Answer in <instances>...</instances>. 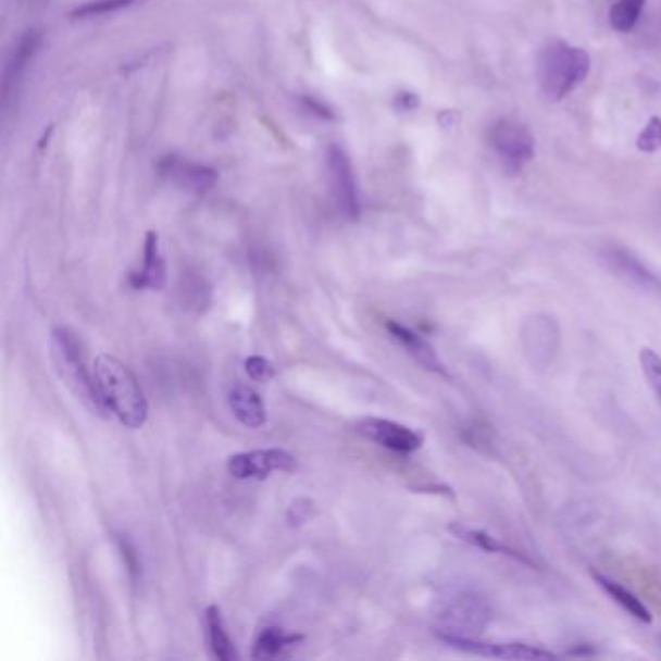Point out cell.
<instances>
[{
    "label": "cell",
    "mask_w": 661,
    "mask_h": 661,
    "mask_svg": "<svg viewBox=\"0 0 661 661\" xmlns=\"http://www.w3.org/2000/svg\"><path fill=\"white\" fill-rule=\"evenodd\" d=\"M314 512V502L311 499H297V501L291 502V507H289V512H287V520H289V524H294V526H301L304 522H309V519L313 516Z\"/></svg>",
    "instance_id": "d4e9b609"
},
{
    "label": "cell",
    "mask_w": 661,
    "mask_h": 661,
    "mask_svg": "<svg viewBox=\"0 0 661 661\" xmlns=\"http://www.w3.org/2000/svg\"><path fill=\"white\" fill-rule=\"evenodd\" d=\"M245 369H247V375L251 376L254 383H269L276 373L269 359L260 358V356H252V358L247 359Z\"/></svg>",
    "instance_id": "cb8c5ba5"
},
{
    "label": "cell",
    "mask_w": 661,
    "mask_h": 661,
    "mask_svg": "<svg viewBox=\"0 0 661 661\" xmlns=\"http://www.w3.org/2000/svg\"><path fill=\"white\" fill-rule=\"evenodd\" d=\"M640 366L648 385L661 403V358L652 348L640 349Z\"/></svg>",
    "instance_id": "7402d4cb"
},
{
    "label": "cell",
    "mask_w": 661,
    "mask_h": 661,
    "mask_svg": "<svg viewBox=\"0 0 661 661\" xmlns=\"http://www.w3.org/2000/svg\"><path fill=\"white\" fill-rule=\"evenodd\" d=\"M644 0H616L609 14V22L616 32L626 34L636 26V22L643 14Z\"/></svg>",
    "instance_id": "44dd1931"
},
{
    "label": "cell",
    "mask_w": 661,
    "mask_h": 661,
    "mask_svg": "<svg viewBox=\"0 0 661 661\" xmlns=\"http://www.w3.org/2000/svg\"><path fill=\"white\" fill-rule=\"evenodd\" d=\"M229 408L233 415L241 421L249 429H259L266 425V406L262 402L260 394L247 385H235L229 392Z\"/></svg>",
    "instance_id": "9a60e30c"
},
{
    "label": "cell",
    "mask_w": 661,
    "mask_h": 661,
    "mask_svg": "<svg viewBox=\"0 0 661 661\" xmlns=\"http://www.w3.org/2000/svg\"><path fill=\"white\" fill-rule=\"evenodd\" d=\"M41 46V34L37 29H27L24 36L20 37L18 43L10 53L7 71H4V82H2V98L9 99L10 90L14 84H18L20 78L27 71V64L36 57L37 49Z\"/></svg>",
    "instance_id": "5bb4252c"
},
{
    "label": "cell",
    "mask_w": 661,
    "mask_h": 661,
    "mask_svg": "<svg viewBox=\"0 0 661 661\" xmlns=\"http://www.w3.org/2000/svg\"><path fill=\"white\" fill-rule=\"evenodd\" d=\"M569 656H596V650L591 648L590 644H576V648L569 650Z\"/></svg>",
    "instance_id": "4316f807"
},
{
    "label": "cell",
    "mask_w": 661,
    "mask_h": 661,
    "mask_svg": "<svg viewBox=\"0 0 661 661\" xmlns=\"http://www.w3.org/2000/svg\"><path fill=\"white\" fill-rule=\"evenodd\" d=\"M161 175L179 183L180 187L195 190V192H205L214 187L217 180V173L208 165L187 161L179 155H165L158 165Z\"/></svg>",
    "instance_id": "8fae6325"
},
{
    "label": "cell",
    "mask_w": 661,
    "mask_h": 661,
    "mask_svg": "<svg viewBox=\"0 0 661 661\" xmlns=\"http://www.w3.org/2000/svg\"><path fill=\"white\" fill-rule=\"evenodd\" d=\"M303 640L301 635H287L282 628L276 626H269L260 633L257 643H254V650H252V658L257 660H272V658H279L284 656L287 650L296 648L297 644Z\"/></svg>",
    "instance_id": "d6986e66"
},
{
    "label": "cell",
    "mask_w": 661,
    "mask_h": 661,
    "mask_svg": "<svg viewBox=\"0 0 661 661\" xmlns=\"http://www.w3.org/2000/svg\"><path fill=\"white\" fill-rule=\"evenodd\" d=\"M146 0H88L80 7L72 10L71 16L74 20L98 18V16H108L115 14L121 10L130 9L136 4H142Z\"/></svg>",
    "instance_id": "ffe728a7"
},
{
    "label": "cell",
    "mask_w": 661,
    "mask_h": 661,
    "mask_svg": "<svg viewBox=\"0 0 661 661\" xmlns=\"http://www.w3.org/2000/svg\"><path fill=\"white\" fill-rule=\"evenodd\" d=\"M450 532L458 539H462L465 544L482 549L485 553L507 554V557H512V559H516L520 563L534 564L527 559L526 554L519 553L516 549L502 544L497 537H492L491 534H487L483 529H475V527L464 526V524H458L457 522V524L450 526Z\"/></svg>",
    "instance_id": "ac0fdd59"
},
{
    "label": "cell",
    "mask_w": 661,
    "mask_h": 661,
    "mask_svg": "<svg viewBox=\"0 0 661 661\" xmlns=\"http://www.w3.org/2000/svg\"><path fill=\"white\" fill-rule=\"evenodd\" d=\"M636 146L640 152L652 153L661 150V119L653 116L650 123L644 126L643 133L636 140Z\"/></svg>",
    "instance_id": "603a6c76"
},
{
    "label": "cell",
    "mask_w": 661,
    "mask_h": 661,
    "mask_svg": "<svg viewBox=\"0 0 661 661\" xmlns=\"http://www.w3.org/2000/svg\"><path fill=\"white\" fill-rule=\"evenodd\" d=\"M51 358L54 371L64 386L80 400L91 413L108 417V408L101 400L96 373L90 371L80 340L68 328H57L51 334Z\"/></svg>",
    "instance_id": "7a4b0ae2"
},
{
    "label": "cell",
    "mask_w": 661,
    "mask_h": 661,
    "mask_svg": "<svg viewBox=\"0 0 661 661\" xmlns=\"http://www.w3.org/2000/svg\"><path fill=\"white\" fill-rule=\"evenodd\" d=\"M227 470L237 479H266L272 472H296L297 458L284 448L251 450L229 458Z\"/></svg>",
    "instance_id": "5b68a950"
},
{
    "label": "cell",
    "mask_w": 661,
    "mask_h": 661,
    "mask_svg": "<svg viewBox=\"0 0 661 661\" xmlns=\"http://www.w3.org/2000/svg\"><path fill=\"white\" fill-rule=\"evenodd\" d=\"M205 635H208V644H210V650L215 660L233 661L239 658L232 638L227 635L224 616L217 606H210L205 609Z\"/></svg>",
    "instance_id": "e0dca14e"
},
{
    "label": "cell",
    "mask_w": 661,
    "mask_h": 661,
    "mask_svg": "<svg viewBox=\"0 0 661 661\" xmlns=\"http://www.w3.org/2000/svg\"><path fill=\"white\" fill-rule=\"evenodd\" d=\"M590 54L581 47L553 43L539 57V84L549 101H561L586 80L590 72Z\"/></svg>",
    "instance_id": "3957f363"
},
{
    "label": "cell",
    "mask_w": 661,
    "mask_h": 661,
    "mask_svg": "<svg viewBox=\"0 0 661 661\" xmlns=\"http://www.w3.org/2000/svg\"><path fill=\"white\" fill-rule=\"evenodd\" d=\"M326 163L330 171L332 188L334 197L340 205L341 212L349 220H358L361 214V198H359L358 179L356 171L349 161V155L344 148L332 144L326 152Z\"/></svg>",
    "instance_id": "8992f818"
},
{
    "label": "cell",
    "mask_w": 661,
    "mask_h": 661,
    "mask_svg": "<svg viewBox=\"0 0 661 661\" xmlns=\"http://www.w3.org/2000/svg\"><path fill=\"white\" fill-rule=\"evenodd\" d=\"M301 101H303L304 108L309 109V111H311V113H314V115H319L321 116V119H328V121H330V119H334V113H332L330 109L326 108L324 103H321L319 99L309 98V96H304V98H301Z\"/></svg>",
    "instance_id": "484cf974"
},
{
    "label": "cell",
    "mask_w": 661,
    "mask_h": 661,
    "mask_svg": "<svg viewBox=\"0 0 661 661\" xmlns=\"http://www.w3.org/2000/svg\"><path fill=\"white\" fill-rule=\"evenodd\" d=\"M440 621H442V626L437 631L438 636L475 638V636L482 635L485 626L489 625L491 608H489L487 599L479 596L477 591H464L448 601L447 608L442 609Z\"/></svg>",
    "instance_id": "277c9868"
},
{
    "label": "cell",
    "mask_w": 661,
    "mask_h": 661,
    "mask_svg": "<svg viewBox=\"0 0 661 661\" xmlns=\"http://www.w3.org/2000/svg\"><path fill=\"white\" fill-rule=\"evenodd\" d=\"M489 142L492 150L501 155L512 167H522L526 161L534 158L536 142L526 126L516 121L501 119L489 130Z\"/></svg>",
    "instance_id": "ba28073f"
},
{
    "label": "cell",
    "mask_w": 661,
    "mask_h": 661,
    "mask_svg": "<svg viewBox=\"0 0 661 661\" xmlns=\"http://www.w3.org/2000/svg\"><path fill=\"white\" fill-rule=\"evenodd\" d=\"M386 330L390 332L394 340L398 341L421 366H425L431 373L448 376L447 366L442 363V359L438 358L437 349L433 348L421 334L396 321L386 322Z\"/></svg>",
    "instance_id": "7c38bea8"
},
{
    "label": "cell",
    "mask_w": 661,
    "mask_h": 661,
    "mask_svg": "<svg viewBox=\"0 0 661 661\" xmlns=\"http://www.w3.org/2000/svg\"><path fill=\"white\" fill-rule=\"evenodd\" d=\"M358 431L363 437L373 440L381 447L410 454L423 447V435L417 431L406 427L396 421L381 420V417H365L358 423Z\"/></svg>",
    "instance_id": "30bf717a"
},
{
    "label": "cell",
    "mask_w": 661,
    "mask_h": 661,
    "mask_svg": "<svg viewBox=\"0 0 661 661\" xmlns=\"http://www.w3.org/2000/svg\"><path fill=\"white\" fill-rule=\"evenodd\" d=\"M601 259L619 279L625 282L626 286L635 287L644 294L661 296V277L646 262L638 259L635 252L623 247H609L608 251L601 254Z\"/></svg>",
    "instance_id": "52a82bcc"
},
{
    "label": "cell",
    "mask_w": 661,
    "mask_h": 661,
    "mask_svg": "<svg viewBox=\"0 0 661 661\" xmlns=\"http://www.w3.org/2000/svg\"><path fill=\"white\" fill-rule=\"evenodd\" d=\"M93 373L109 413L126 427L140 429L148 420V400L135 373L113 356H99Z\"/></svg>",
    "instance_id": "6da1fadb"
},
{
    "label": "cell",
    "mask_w": 661,
    "mask_h": 661,
    "mask_svg": "<svg viewBox=\"0 0 661 661\" xmlns=\"http://www.w3.org/2000/svg\"><path fill=\"white\" fill-rule=\"evenodd\" d=\"M398 101H400V105H402L403 109L417 108V98H415L413 93H400V96H398Z\"/></svg>",
    "instance_id": "83f0119b"
},
{
    "label": "cell",
    "mask_w": 661,
    "mask_h": 661,
    "mask_svg": "<svg viewBox=\"0 0 661 661\" xmlns=\"http://www.w3.org/2000/svg\"><path fill=\"white\" fill-rule=\"evenodd\" d=\"M438 638L448 646L457 648V650L482 656V658H495V660H549V658H554V653L536 648V646H529V644L482 643L477 638L452 635H440Z\"/></svg>",
    "instance_id": "9c48e42d"
},
{
    "label": "cell",
    "mask_w": 661,
    "mask_h": 661,
    "mask_svg": "<svg viewBox=\"0 0 661 661\" xmlns=\"http://www.w3.org/2000/svg\"><path fill=\"white\" fill-rule=\"evenodd\" d=\"M167 282L165 259L160 251V237L158 233L150 232L144 242V266L140 272L130 274V286L135 289H153L160 291Z\"/></svg>",
    "instance_id": "4fadbf2b"
},
{
    "label": "cell",
    "mask_w": 661,
    "mask_h": 661,
    "mask_svg": "<svg viewBox=\"0 0 661 661\" xmlns=\"http://www.w3.org/2000/svg\"><path fill=\"white\" fill-rule=\"evenodd\" d=\"M591 578H594V582L598 584L601 590L608 594L609 598L615 601L616 606L625 609L628 615L635 616V619L643 621V623H652V611L644 606L643 599H638V596H635L633 591L625 588L623 584H619L613 578H609L606 574L596 571L591 572Z\"/></svg>",
    "instance_id": "2e32d148"
}]
</instances>
